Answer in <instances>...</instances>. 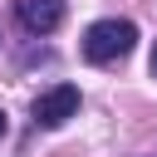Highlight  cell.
Masks as SVG:
<instances>
[{
  "label": "cell",
  "instance_id": "cell-3",
  "mask_svg": "<svg viewBox=\"0 0 157 157\" xmlns=\"http://www.w3.org/2000/svg\"><path fill=\"white\" fill-rule=\"evenodd\" d=\"M15 15L29 34H49L64 20V0H15Z\"/></svg>",
  "mask_w": 157,
  "mask_h": 157
},
{
  "label": "cell",
  "instance_id": "cell-1",
  "mask_svg": "<svg viewBox=\"0 0 157 157\" xmlns=\"http://www.w3.org/2000/svg\"><path fill=\"white\" fill-rule=\"evenodd\" d=\"M132 44H137V25L132 20H98L83 34V59L88 64H113V59L132 54Z\"/></svg>",
  "mask_w": 157,
  "mask_h": 157
},
{
  "label": "cell",
  "instance_id": "cell-2",
  "mask_svg": "<svg viewBox=\"0 0 157 157\" xmlns=\"http://www.w3.org/2000/svg\"><path fill=\"white\" fill-rule=\"evenodd\" d=\"M69 118H78V88L74 83H59V88L34 98V123L39 128H64Z\"/></svg>",
  "mask_w": 157,
  "mask_h": 157
},
{
  "label": "cell",
  "instance_id": "cell-5",
  "mask_svg": "<svg viewBox=\"0 0 157 157\" xmlns=\"http://www.w3.org/2000/svg\"><path fill=\"white\" fill-rule=\"evenodd\" d=\"M152 74H157V49H152Z\"/></svg>",
  "mask_w": 157,
  "mask_h": 157
},
{
  "label": "cell",
  "instance_id": "cell-4",
  "mask_svg": "<svg viewBox=\"0 0 157 157\" xmlns=\"http://www.w3.org/2000/svg\"><path fill=\"white\" fill-rule=\"evenodd\" d=\"M0 137H5V113H0Z\"/></svg>",
  "mask_w": 157,
  "mask_h": 157
}]
</instances>
